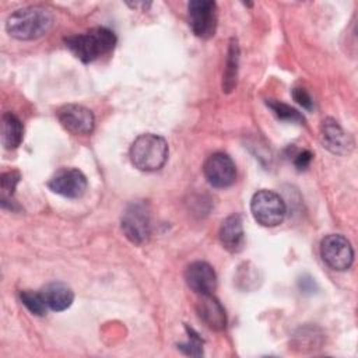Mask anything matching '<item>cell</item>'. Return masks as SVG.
Segmentation results:
<instances>
[{
    "label": "cell",
    "instance_id": "21",
    "mask_svg": "<svg viewBox=\"0 0 358 358\" xmlns=\"http://www.w3.org/2000/svg\"><path fill=\"white\" fill-rule=\"evenodd\" d=\"M20 179H21V175L17 171L6 172V173L1 175V193H3L1 203L3 204H6L11 199V196H13V193L15 190V186L20 182Z\"/></svg>",
    "mask_w": 358,
    "mask_h": 358
},
{
    "label": "cell",
    "instance_id": "18",
    "mask_svg": "<svg viewBox=\"0 0 358 358\" xmlns=\"http://www.w3.org/2000/svg\"><path fill=\"white\" fill-rule=\"evenodd\" d=\"M20 299L22 302V305L34 315L36 316H43L46 315V310H48V303L43 298V294L42 291L41 292H36V291H29V289H25V291H21L20 292Z\"/></svg>",
    "mask_w": 358,
    "mask_h": 358
},
{
    "label": "cell",
    "instance_id": "1",
    "mask_svg": "<svg viewBox=\"0 0 358 358\" xmlns=\"http://www.w3.org/2000/svg\"><path fill=\"white\" fill-rule=\"evenodd\" d=\"M55 17L50 10L42 6H28L15 10L7 18V32L21 41H31L43 36L52 28Z\"/></svg>",
    "mask_w": 358,
    "mask_h": 358
},
{
    "label": "cell",
    "instance_id": "13",
    "mask_svg": "<svg viewBox=\"0 0 358 358\" xmlns=\"http://www.w3.org/2000/svg\"><path fill=\"white\" fill-rule=\"evenodd\" d=\"M199 319L211 330L221 331L227 326V315L220 301L213 294L200 295L196 305Z\"/></svg>",
    "mask_w": 358,
    "mask_h": 358
},
{
    "label": "cell",
    "instance_id": "19",
    "mask_svg": "<svg viewBox=\"0 0 358 358\" xmlns=\"http://www.w3.org/2000/svg\"><path fill=\"white\" fill-rule=\"evenodd\" d=\"M266 103L273 110V113L284 122H291V123H303L305 122V117L295 108H292L284 102H280L277 99H267Z\"/></svg>",
    "mask_w": 358,
    "mask_h": 358
},
{
    "label": "cell",
    "instance_id": "12",
    "mask_svg": "<svg viewBox=\"0 0 358 358\" xmlns=\"http://www.w3.org/2000/svg\"><path fill=\"white\" fill-rule=\"evenodd\" d=\"M320 140L323 145L333 154H348L352 147V138L343 130L337 120L327 117L320 124Z\"/></svg>",
    "mask_w": 358,
    "mask_h": 358
},
{
    "label": "cell",
    "instance_id": "2",
    "mask_svg": "<svg viewBox=\"0 0 358 358\" xmlns=\"http://www.w3.org/2000/svg\"><path fill=\"white\" fill-rule=\"evenodd\" d=\"M64 42L78 60L83 63H91L115 48L116 36L110 29L98 27L84 34L69 36Z\"/></svg>",
    "mask_w": 358,
    "mask_h": 358
},
{
    "label": "cell",
    "instance_id": "7",
    "mask_svg": "<svg viewBox=\"0 0 358 358\" xmlns=\"http://www.w3.org/2000/svg\"><path fill=\"white\" fill-rule=\"evenodd\" d=\"M189 25L193 34L208 39L217 28V4L211 0H193L187 4Z\"/></svg>",
    "mask_w": 358,
    "mask_h": 358
},
{
    "label": "cell",
    "instance_id": "10",
    "mask_svg": "<svg viewBox=\"0 0 358 358\" xmlns=\"http://www.w3.org/2000/svg\"><path fill=\"white\" fill-rule=\"evenodd\" d=\"M60 124L74 134H90L94 130L95 119L92 112L77 103H67L57 110Z\"/></svg>",
    "mask_w": 358,
    "mask_h": 358
},
{
    "label": "cell",
    "instance_id": "16",
    "mask_svg": "<svg viewBox=\"0 0 358 358\" xmlns=\"http://www.w3.org/2000/svg\"><path fill=\"white\" fill-rule=\"evenodd\" d=\"M24 137V127L21 120L11 112L1 117V144L6 150L17 148Z\"/></svg>",
    "mask_w": 358,
    "mask_h": 358
},
{
    "label": "cell",
    "instance_id": "17",
    "mask_svg": "<svg viewBox=\"0 0 358 358\" xmlns=\"http://www.w3.org/2000/svg\"><path fill=\"white\" fill-rule=\"evenodd\" d=\"M238 62H239V46H238V41L232 38L229 42L225 70L222 76V91L225 92H231L236 87Z\"/></svg>",
    "mask_w": 358,
    "mask_h": 358
},
{
    "label": "cell",
    "instance_id": "5",
    "mask_svg": "<svg viewBox=\"0 0 358 358\" xmlns=\"http://www.w3.org/2000/svg\"><path fill=\"white\" fill-rule=\"evenodd\" d=\"M122 231L126 238L136 243H144L151 232V215L144 201L130 203L122 215Z\"/></svg>",
    "mask_w": 358,
    "mask_h": 358
},
{
    "label": "cell",
    "instance_id": "15",
    "mask_svg": "<svg viewBox=\"0 0 358 358\" xmlns=\"http://www.w3.org/2000/svg\"><path fill=\"white\" fill-rule=\"evenodd\" d=\"M48 308L56 312L66 310L74 301V292L63 282H50L42 289Z\"/></svg>",
    "mask_w": 358,
    "mask_h": 358
},
{
    "label": "cell",
    "instance_id": "20",
    "mask_svg": "<svg viewBox=\"0 0 358 358\" xmlns=\"http://www.w3.org/2000/svg\"><path fill=\"white\" fill-rule=\"evenodd\" d=\"M187 333H189V340L186 343H182L178 345V348L186 354V355H192V357H200L203 355V341L199 337L197 333H194L192 329L186 327Z\"/></svg>",
    "mask_w": 358,
    "mask_h": 358
},
{
    "label": "cell",
    "instance_id": "3",
    "mask_svg": "<svg viewBox=\"0 0 358 358\" xmlns=\"http://www.w3.org/2000/svg\"><path fill=\"white\" fill-rule=\"evenodd\" d=\"M169 148L164 137L154 133L138 136L130 147L131 164L143 172L161 169L168 159Z\"/></svg>",
    "mask_w": 358,
    "mask_h": 358
},
{
    "label": "cell",
    "instance_id": "23",
    "mask_svg": "<svg viewBox=\"0 0 358 358\" xmlns=\"http://www.w3.org/2000/svg\"><path fill=\"white\" fill-rule=\"evenodd\" d=\"M312 158H313V154L309 150H302V151L295 154L294 165H295V168L298 171H303V169H306L309 166Z\"/></svg>",
    "mask_w": 358,
    "mask_h": 358
},
{
    "label": "cell",
    "instance_id": "11",
    "mask_svg": "<svg viewBox=\"0 0 358 358\" xmlns=\"http://www.w3.org/2000/svg\"><path fill=\"white\" fill-rule=\"evenodd\" d=\"M185 280L190 289L199 295L213 294L217 288V275L214 268L207 262H193L186 267Z\"/></svg>",
    "mask_w": 358,
    "mask_h": 358
},
{
    "label": "cell",
    "instance_id": "9",
    "mask_svg": "<svg viewBox=\"0 0 358 358\" xmlns=\"http://www.w3.org/2000/svg\"><path fill=\"white\" fill-rule=\"evenodd\" d=\"M85 175L76 168H62L59 169L48 182V187L67 199H78L87 190Z\"/></svg>",
    "mask_w": 358,
    "mask_h": 358
},
{
    "label": "cell",
    "instance_id": "6",
    "mask_svg": "<svg viewBox=\"0 0 358 358\" xmlns=\"http://www.w3.org/2000/svg\"><path fill=\"white\" fill-rule=\"evenodd\" d=\"M320 256L336 271L348 270L354 262V250L350 241L338 234H330L322 239Z\"/></svg>",
    "mask_w": 358,
    "mask_h": 358
},
{
    "label": "cell",
    "instance_id": "14",
    "mask_svg": "<svg viewBox=\"0 0 358 358\" xmlns=\"http://www.w3.org/2000/svg\"><path fill=\"white\" fill-rule=\"evenodd\" d=\"M220 242L224 249L231 253H238L245 246V231L243 221L239 214H232L227 217L220 227Z\"/></svg>",
    "mask_w": 358,
    "mask_h": 358
},
{
    "label": "cell",
    "instance_id": "8",
    "mask_svg": "<svg viewBox=\"0 0 358 358\" xmlns=\"http://www.w3.org/2000/svg\"><path fill=\"white\" fill-rule=\"evenodd\" d=\"M203 173L213 187H228L236 179V168L232 158L224 152L211 154L204 165Z\"/></svg>",
    "mask_w": 358,
    "mask_h": 358
},
{
    "label": "cell",
    "instance_id": "4",
    "mask_svg": "<svg viewBox=\"0 0 358 358\" xmlns=\"http://www.w3.org/2000/svg\"><path fill=\"white\" fill-rule=\"evenodd\" d=\"M250 211L257 224L263 227L280 225L287 214V207L280 194L273 190L262 189L250 200Z\"/></svg>",
    "mask_w": 358,
    "mask_h": 358
},
{
    "label": "cell",
    "instance_id": "22",
    "mask_svg": "<svg viewBox=\"0 0 358 358\" xmlns=\"http://www.w3.org/2000/svg\"><path fill=\"white\" fill-rule=\"evenodd\" d=\"M292 96L294 99L302 106L305 108L306 110H312L313 109V99L312 96L309 95V92L305 90V88H301V87H295L292 90Z\"/></svg>",
    "mask_w": 358,
    "mask_h": 358
}]
</instances>
